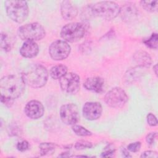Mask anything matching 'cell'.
<instances>
[{
	"label": "cell",
	"instance_id": "cell-1",
	"mask_svg": "<svg viewBox=\"0 0 158 158\" xmlns=\"http://www.w3.org/2000/svg\"><path fill=\"white\" fill-rule=\"evenodd\" d=\"M25 84L22 75L3 77L0 81L1 96L12 99H16L24 92Z\"/></svg>",
	"mask_w": 158,
	"mask_h": 158
},
{
	"label": "cell",
	"instance_id": "cell-2",
	"mask_svg": "<svg viewBox=\"0 0 158 158\" xmlns=\"http://www.w3.org/2000/svg\"><path fill=\"white\" fill-rule=\"evenodd\" d=\"M22 76L26 84L32 88H39L46 85L49 74L43 65L33 64L25 70Z\"/></svg>",
	"mask_w": 158,
	"mask_h": 158
},
{
	"label": "cell",
	"instance_id": "cell-3",
	"mask_svg": "<svg viewBox=\"0 0 158 158\" xmlns=\"http://www.w3.org/2000/svg\"><path fill=\"white\" fill-rule=\"evenodd\" d=\"M4 4L6 13L13 21L21 23L27 19L29 9L27 1L9 0Z\"/></svg>",
	"mask_w": 158,
	"mask_h": 158
},
{
	"label": "cell",
	"instance_id": "cell-4",
	"mask_svg": "<svg viewBox=\"0 0 158 158\" xmlns=\"http://www.w3.org/2000/svg\"><path fill=\"white\" fill-rule=\"evenodd\" d=\"M90 9L93 15L110 20L119 14L120 7L113 1H101L92 5Z\"/></svg>",
	"mask_w": 158,
	"mask_h": 158
},
{
	"label": "cell",
	"instance_id": "cell-5",
	"mask_svg": "<svg viewBox=\"0 0 158 158\" xmlns=\"http://www.w3.org/2000/svg\"><path fill=\"white\" fill-rule=\"evenodd\" d=\"M19 37L25 41H39L43 39L46 35L44 27L38 22L27 23L19 28Z\"/></svg>",
	"mask_w": 158,
	"mask_h": 158
},
{
	"label": "cell",
	"instance_id": "cell-6",
	"mask_svg": "<svg viewBox=\"0 0 158 158\" xmlns=\"http://www.w3.org/2000/svg\"><path fill=\"white\" fill-rule=\"evenodd\" d=\"M86 32L85 24L80 22H72L64 25L60 31V36L64 41L73 43L83 38Z\"/></svg>",
	"mask_w": 158,
	"mask_h": 158
},
{
	"label": "cell",
	"instance_id": "cell-7",
	"mask_svg": "<svg viewBox=\"0 0 158 158\" xmlns=\"http://www.w3.org/2000/svg\"><path fill=\"white\" fill-rule=\"evenodd\" d=\"M128 99L125 91L121 88L115 87L109 91L105 96V102L110 107L120 108Z\"/></svg>",
	"mask_w": 158,
	"mask_h": 158
},
{
	"label": "cell",
	"instance_id": "cell-8",
	"mask_svg": "<svg viewBox=\"0 0 158 158\" xmlns=\"http://www.w3.org/2000/svg\"><path fill=\"white\" fill-rule=\"evenodd\" d=\"M59 85L61 89L69 94H76L80 89V78L75 73H67L59 79Z\"/></svg>",
	"mask_w": 158,
	"mask_h": 158
},
{
	"label": "cell",
	"instance_id": "cell-9",
	"mask_svg": "<svg viewBox=\"0 0 158 158\" xmlns=\"http://www.w3.org/2000/svg\"><path fill=\"white\" fill-rule=\"evenodd\" d=\"M70 51V46L64 40H56L52 42L49 47V55L55 60L66 59L69 56Z\"/></svg>",
	"mask_w": 158,
	"mask_h": 158
},
{
	"label": "cell",
	"instance_id": "cell-10",
	"mask_svg": "<svg viewBox=\"0 0 158 158\" xmlns=\"http://www.w3.org/2000/svg\"><path fill=\"white\" fill-rule=\"evenodd\" d=\"M60 117L63 123L68 125L77 123L79 120L78 107L73 103L64 104L60 109Z\"/></svg>",
	"mask_w": 158,
	"mask_h": 158
},
{
	"label": "cell",
	"instance_id": "cell-11",
	"mask_svg": "<svg viewBox=\"0 0 158 158\" xmlns=\"http://www.w3.org/2000/svg\"><path fill=\"white\" fill-rule=\"evenodd\" d=\"M102 112V106L98 102H87L83 106V115L88 120L98 119L101 117Z\"/></svg>",
	"mask_w": 158,
	"mask_h": 158
},
{
	"label": "cell",
	"instance_id": "cell-12",
	"mask_svg": "<svg viewBox=\"0 0 158 158\" xmlns=\"http://www.w3.org/2000/svg\"><path fill=\"white\" fill-rule=\"evenodd\" d=\"M24 111L28 118L38 119L43 115L44 109L41 102L37 100H31L27 102Z\"/></svg>",
	"mask_w": 158,
	"mask_h": 158
},
{
	"label": "cell",
	"instance_id": "cell-13",
	"mask_svg": "<svg viewBox=\"0 0 158 158\" xmlns=\"http://www.w3.org/2000/svg\"><path fill=\"white\" fill-rule=\"evenodd\" d=\"M119 14L123 20L131 22L136 19L138 15V10L135 4L128 3L124 4L120 9Z\"/></svg>",
	"mask_w": 158,
	"mask_h": 158
},
{
	"label": "cell",
	"instance_id": "cell-14",
	"mask_svg": "<svg viewBox=\"0 0 158 158\" xmlns=\"http://www.w3.org/2000/svg\"><path fill=\"white\" fill-rule=\"evenodd\" d=\"M39 47L34 41H25L20 49V54L25 58H33L37 56Z\"/></svg>",
	"mask_w": 158,
	"mask_h": 158
},
{
	"label": "cell",
	"instance_id": "cell-15",
	"mask_svg": "<svg viewBox=\"0 0 158 158\" xmlns=\"http://www.w3.org/2000/svg\"><path fill=\"white\" fill-rule=\"evenodd\" d=\"M60 12L62 17L70 20L75 18L78 14L77 7L70 1H63L60 4Z\"/></svg>",
	"mask_w": 158,
	"mask_h": 158
},
{
	"label": "cell",
	"instance_id": "cell-16",
	"mask_svg": "<svg viewBox=\"0 0 158 158\" xmlns=\"http://www.w3.org/2000/svg\"><path fill=\"white\" fill-rule=\"evenodd\" d=\"M104 80L99 77H92L88 78L84 84V87L89 91L96 93H101L103 91Z\"/></svg>",
	"mask_w": 158,
	"mask_h": 158
},
{
	"label": "cell",
	"instance_id": "cell-17",
	"mask_svg": "<svg viewBox=\"0 0 158 158\" xmlns=\"http://www.w3.org/2000/svg\"><path fill=\"white\" fill-rule=\"evenodd\" d=\"M133 59L136 64L141 67H149L152 64L151 56L145 51H137L135 53Z\"/></svg>",
	"mask_w": 158,
	"mask_h": 158
},
{
	"label": "cell",
	"instance_id": "cell-18",
	"mask_svg": "<svg viewBox=\"0 0 158 158\" xmlns=\"http://www.w3.org/2000/svg\"><path fill=\"white\" fill-rule=\"evenodd\" d=\"M67 67L62 64L53 66L49 71V75L53 79H60L67 73Z\"/></svg>",
	"mask_w": 158,
	"mask_h": 158
},
{
	"label": "cell",
	"instance_id": "cell-19",
	"mask_svg": "<svg viewBox=\"0 0 158 158\" xmlns=\"http://www.w3.org/2000/svg\"><path fill=\"white\" fill-rule=\"evenodd\" d=\"M57 147V145L53 143H41L39 145L41 156H46L53 154Z\"/></svg>",
	"mask_w": 158,
	"mask_h": 158
},
{
	"label": "cell",
	"instance_id": "cell-20",
	"mask_svg": "<svg viewBox=\"0 0 158 158\" xmlns=\"http://www.w3.org/2000/svg\"><path fill=\"white\" fill-rule=\"evenodd\" d=\"M142 7L146 11L153 12L157 10V0L154 1H141L140 2Z\"/></svg>",
	"mask_w": 158,
	"mask_h": 158
},
{
	"label": "cell",
	"instance_id": "cell-21",
	"mask_svg": "<svg viewBox=\"0 0 158 158\" xmlns=\"http://www.w3.org/2000/svg\"><path fill=\"white\" fill-rule=\"evenodd\" d=\"M72 129L76 135L80 136H88L92 135V133L90 131L81 125L75 124L73 125L72 127Z\"/></svg>",
	"mask_w": 158,
	"mask_h": 158
},
{
	"label": "cell",
	"instance_id": "cell-22",
	"mask_svg": "<svg viewBox=\"0 0 158 158\" xmlns=\"http://www.w3.org/2000/svg\"><path fill=\"white\" fill-rule=\"evenodd\" d=\"M157 34L156 33H154L149 38L144 40L143 43L146 46L156 49L157 48Z\"/></svg>",
	"mask_w": 158,
	"mask_h": 158
},
{
	"label": "cell",
	"instance_id": "cell-23",
	"mask_svg": "<svg viewBox=\"0 0 158 158\" xmlns=\"http://www.w3.org/2000/svg\"><path fill=\"white\" fill-rule=\"evenodd\" d=\"M1 47L3 50L7 52L10 51L12 47L8 36L4 33H1Z\"/></svg>",
	"mask_w": 158,
	"mask_h": 158
},
{
	"label": "cell",
	"instance_id": "cell-24",
	"mask_svg": "<svg viewBox=\"0 0 158 158\" xmlns=\"http://www.w3.org/2000/svg\"><path fill=\"white\" fill-rule=\"evenodd\" d=\"M93 147V144L86 140H79L76 142L75 144V148L77 150H82L85 149H88Z\"/></svg>",
	"mask_w": 158,
	"mask_h": 158
},
{
	"label": "cell",
	"instance_id": "cell-25",
	"mask_svg": "<svg viewBox=\"0 0 158 158\" xmlns=\"http://www.w3.org/2000/svg\"><path fill=\"white\" fill-rule=\"evenodd\" d=\"M141 142L139 141L131 143L127 146V150L132 152H136L139 151L141 148Z\"/></svg>",
	"mask_w": 158,
	"mask_h": 158
},
{
	"label": "cell",
	"instance_id": "cell-26",
	"mask_svg": "<svg viewBox=\"0 0 158 158\" xmlns=\"http://www.w3.org/2000/svg\"><path fill=\"white\" fill-rule=\"evenodd\" d=\"M30 145L27 141L23 140L22 141H20L17 144V149L21 152L25 151L29 149Z\"/></svg>",
	"mask_w": 158,
	"mask_h": 158
},
{
	"label": "cell",
	"instance_id": "cell-27",
	"mask_svg": "<svg viewBox=\"0 0 158 158\" xmlns=\"http://www.w3.org/2000/svg\"><path fill=\"white\" fill-rule=\"evenodd\" d=\"M157 136V132H151L146 136V141L149 145H152Z\"/></svg>",
	"mask_w": 158,
	"mask_h": 158
},
{
	"label": "cell",
	"instance_id": "cell-28",
	"mask_svg": "<svg viewBox=\"0 0 158 158\" xmlns=\"http://www.w3.org/2000/svg\"><path fill=\"white\" fill-rule=\"evenodd\" d=\"M147 122L151 127H154L157 125V118L156 116L152 113H149L147 115Z\"/></svg>",
	"mask_w": 158,
	"mask_h": 158
},
{
	"label": "cell",
	"instance_id": "cell-29",
	"mask_svg": "<svg viewBox=\"0 0 158 158\" xmlns=\"http://www.w3.org/2000/svg\"><path fill=\"white\" fill-rule=\"evenodd\" d=\"M158 157L157 152L154 151H146L143 152L141 157H151V158H157Z\"/></svg>",
	"mask_w": 158,
	"mask_h": 158
},
{
	"label": "cell",
	"instance_id": "cell-30",
	"mask_svg": "<svg viewBox=\"0 0 158 158\" xmlns=\"http://www.w3.org/2000/svg\"><path fill=\"white\" fill-rule=\"evenodd\" d=\"M1 101L2 104H4V105H6L7 107H11V106L13 104L14 102V99H9V98H5L2 96H1Z\"/></svg>",
	"mask_w": 158,
	"mask_h": 158
},
{
	"label": "cell",
	"instance_id": "cell-31",
	"mask_svg": "<svg viewBox=\"0 0 158 158\" xmlns=\"http://www.w3.org/2000/svg\"><path fill=\"white\" fill-rule=\"evenodd\" d=\"M114 152H115V150L114 149H108L103 152H102L101 154V157H110L112 156L114 154Z\"/></svg>",
	"mask_w": 158,
	"mask_h": 158
},
{
	"label": "cell",
	"instance_id": "cell-32",
	"mask_svg": "<svg viewBox=\"0 0 158 158\" xmlns=\"http://www.w3.org/2000/svg\"><path fill=\"white\" fill-rule=\"evenodd\" d=\"M122 154H123V156L124 157H131V156L130 155L129 152H128L127 149H122Z\"/></svg>",
	"mask_w": 158,
	"mask_h": 158
},
{
	"label": "cell",
	"instance_id": "cell-33",
	"mask_svg": "<svg viewBox=\"0 0 158 158\" xmlns=\"http://www.w3.org/2000/svg\"><path fill=\"white\" fill-rule=\"evenodd\" d=\"M157 65L156 64L154 67H153V70L154 71V73L156 75H157Z\"/></svg>",
	"mask_w": 158,
	"mask_h": 158
}]
</instances>
